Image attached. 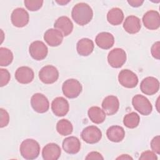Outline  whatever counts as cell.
<instances>
[{
    "label": "cell",
    "instance_id": "6da1fadb",
    "mask_svg": "<svg viewBox=\"0 0 160 160\" xmlns=\"http://www.w3.org/2000/svg\"><path fill=\"white\" fill-rule=\"evenodd\" d=\"M71 16L76 24L80 26H84L91 21L93 16V11L87 3L79 2L72 8Z\"/></svg>",
    "mask_w": 160,
    "mask_h": 160
},
{
    "label": "cell",
    "instance_id": "7a4b0ae2",
    "mask_svg": "<svg viewBox=\"0 0 160 160\" xmlns=\"http://www.w3.org/2000/svg\"><path fill=\"white\" fill-rule=\"evenodd\" d=\"M19 151L23 158L32 160L38 157L40 152V146L36 140L26 139L21 142Z\"/></svg>",
    "mask_w": 160,
    "mask_h": 160
},
{
    "label": "cell",
    "instance_id": "3957f363",
    "mask_svg": "<svg viewBox=\"0 0 160 160\" xmlns=\"http://www.w3.org/2000/svg\"><path fill=\"white\" fill-rule=\"evenodd\" d=\"M82 90L81 84L75 79H69L66 80L62 86V91L64 95L69 98H76L81 94Z\"/></svg>",
    "mask_w": 160,
    "mask_h": 160
},
{
    "label": "cell",
    "instance_id": "277c9868",
    "mask_svg": "<svg viewBox=\"0 0 160 160\" xmlns=\"http://www.w3.org/2000/svg\"><path fill=\"white\" fill-rule=\"evenodd\" d=\"M132 104L135 110L144 116L150 114L152 110V104L149 99L141 94H136L132 98Z\"/></svg>",
    "mask_w": 160,
    "mask_h": 160
},
{
    "label": "cell",
    "instance_id": "5b68a950",
    "mask_svg": "<svg viewBox=\"0 0 160 160\" xmlns=\"http://www.w3.org/2000/svg\"><path fill=\"white\" fill-rule=\"evenodd\" d=\"M126 53L121 48H114L112 49L108 55L109 64L114 68H119L126 61Z\"/></svg>",
    "mask_w": 160,
    "mask_h": 160
},
{
    "label": "cell",
    "instance_id": "8992f818",
    "mask_svg": "<svg viewBox=\"0 0 160 160\" xmlns=\"http://www.w3.org/2000/svg\"><path fill=\"white\" fill-rule=\"evenodd\" d=\"M59 78L58 69L52 65H46L42 67L39 72V78L44 84H52Z\"/></svg>",
    "mask_w": 160,
    "mask_h": 160
},
{
    "label": "cell",
    "instance_id": "52a82bcc",
    "mask_svg": "<svg viewBox=\"0 0 160 160\" xmlns=\"http://www.w3.org/2000/svg\"><path fill=\"white\" fill-rule=\"evenodd\" d=\"M81 136L82 139L88 144L98 142L102 138L101 131L95 126H89L83 129Z\"/></svg>",
    "mask_w": 160,
    "mask_h": 160
},
{
    "label": "cell",
    "instance_id": "ba28073f",
    "mask_svg": "<svg viewBox=\"0 0 160 160\" xmlns=\"http://www.w3.org/2000/svg\"><path fill=\"white\" fill-rule=\"evenodd\" d=\"M29 52L31 56L34 59L41 61L45 59L47 56L48 49L42 41H35L30 44Z\"/></svg>",
    "mask_w": 160,
    "mask_h": 160
},
{
    "label": "cell",
    "instance_id": "9c48e42d",
    "mask_svg": "<svg viewBox=\"0 0 160 160\" xmlns=\"http://www.w3.org/2000/svg\"><path fill=\"white\" fill-rule=\"evenodd\" d=\"M118 81L121 85L127 88H135L138 83L137 75L129 69H122L118 75Z\"/></svg>",
    "mask_w": 160,
    "mask_h": 160
},
{
    "label": "cell",
    "instance_id": "30bf717a",
    "mask_svg": "<svg viewBox=\"0 0 160 160\" xmlns=\"http://www.w3.org/2000/svg\"><path fill=\"white\" fill-rule=\"evenodd\" d=\"M31 104L32 109L38 113L47 112L49 108L48 98L41 93H36L31 98Z\"/></svg>",
    "mask_w": 160,
    "mask_h": 160
},
{
    "label": "cell",
    "instance_id": "8fae6325",
    "mask_svg": "<svg viewBox=\"0 0 160 160\" xmlns=\"http://www.w3.org/2000/svg\"><path fill=\"white\" fill-rule=\"evenodd\" d=\"M12 24L18 28H22L28 24L29 16L26 10L22 8H18L13 10L11 16Z\"/></svg>",
    "mask_w": 160,
    "mask_h": 160
},
{
    "label": "cell",
    "instance_id": "7c38bea8",
    "mask_svg": "<svg viewBox=\"0 0 160 160\" xmlns=\"http://www.w3.org/2000/svg\"><path fill=\"white\" fill-rule=\"evenodd\" d=\"M140 89L142 92L146 95H153L159 89V82L154 77H146L141 81Z\"/></svg>",
    "mask_w": 160,
    "mask_h": 160
},
{
    "label": "cell",
    "instance_id": "4fadbf2b",
    "mask_svg": "<svg viewBox=\"0 0 160 160\" xmlns=\"http://www.w3.org/2000/svg\"><path fill=\"white\" fill-rule=\"evenodd\" d=\"M144 26L148 29L156 30L160 26V16L158 11L150 10L147 11L142 17Z\"/></svg>",
    "mask_w": 160,
    "mask_h": 160
},
{
    "label": "cell",
    "instance_id": "5bb4252c",
    "mask_svg": "<svg viewBox=\"0 0 160 160\" xmlns=\"http://www.w3.org/2000/svg\"><path fill=\"white\" fill-rule=\"evenodd\" d=\"M51 109L54 115L59 117L64 116L69 111V102L63 97H57L52 101Z\"/></svg>",
    "mask_w": 160,
    "mask_h": 160
},
{
    "label": "cell",
    "instance_id": "9a60e30c",
    "mask_svg": "<svg viewBox=\"0 0 160 160\" xmlns=\"http://www.w3.org/2000/svg\"><path fill=\"white\" fill-rule=\"evenodd\" d=\"M101 106L106 114L111 116L118 112L119 108V102L116 96L110 95L103 99Z\"/></svg>",
    "mask_w": 160,
    "mask_h": 160
},
{
    "label": "cell",
    "instance_id": "2e32d148",
    "mask_svg": "<svg viewBox=\"0 0 160 160\" xmlns=\"http://www.w3.org/2000/svg\"><path fill=\"white\" fill-rule=\"evenodd\" d=\"M63 34L56 29H49L44 34V39L46 43L52 47L59 46L63 40Z\"/></svg>",
    "mask_w": 160,
    "mask_h": 160
},
{
    "label": "cell",
    "instance_id": "e0dca14e",
    "mask_svg": "<svg viewBox=\"0 0 160 160\" xmlns=\"http://www.w3.org/2000/svg\"><path fill=\"white\" fill-rule=\"evenodd\" d=\"M34 77L33 70L28 66H21L15 72V78L21 84H28L32 82Z\"/></svg>",
    "mask_w": 160,
    "mask_h": 160
},
{
    "label": "cell",
    "instance_id": "ac0fdd59",
    "mask_svg": "<svg viewBox=\"0 0 160 160\" xmlns=\"http://www.w3.org/2000/svg\"><path fill=\"white\" fill-rule=\"evenodd\" d=\"M61 154L60 147L53 142L47 144L42 150V156L44 160H57L60 157Z\"/></svg>",
    "mask_w": 160,
    "mask_h": 160
},
{
    "label": "cell",
    "instance_id": "d6986e66",
    "mask_svg": "<svg viewBox=\"0 0 160 160\" xmlns=\"http://www.w3.org/2000/svg\"><path fill=\"white\" fill-rule=\"evenodd\" d=\"M55 29L59 30L64 36L70 34L73 30V24L71 19L65 16H61L57 19L54 24Z\"/></svg>",
    "mask_w": 160,
    "mask_h": 160
},
{
    "label": "cell",
    "instance_id": "ffe728a7",
    "mask_svg": "<svg viewBox=\"0 0 160 160\" xmlns=\"http://www.w3.org/2000/svg\"><path fill=\"white\" fill-rule=\"evenodd\" d=\"M95 42L99 48L103 49H109L114 45V38L110 32H101L96 36Z\"/></svg>",
    "mask_w": 160,
    "mask_h": 160
},
{
    "label": "cell",
    "instance_id": "44dd1931",
    "mask_svg": "<svg viewBox=\"0 0 160 160\" xmlns=\"http://www.w3.org/2000/svg\"><path fill=\"white\" fill-rule=\"evenodd\" d=\"M62 146L66 152L71 154H75L80 151L81 142L78 138L75 136H70L63 140Z\"/></svg>",
    "mask_w": 160,
    "mask_h": 160
},
{
    "label": "cell",
    "instance_id": "7402d4cb",
    "mask_svg": "<svg viewBox=\"0 0 160 160\" xmlns=\"http://www.w3.org/2000/svg\"><path fill=\"white\" fill-rule=\"evenodd\" d=\"M141 28V24L139 18L133 15L128 16L123 23V28L129 34H136L138 32Z\"/></svg>",
    "mask_w": 160,
    "mask_h": 160
},
{
    "label": "cell",
    "instance_id": "603a6c76",
    "mask_svg": "<svg viewBox=\"0 0 160 160\" xmlns=\"http://www.w3.org/2000/svg\"><path fill=\"white\" fill-rule=\"evenodd\" d=\"M94 48L93 41L89 38H82L78 41L76 44L77 52L82 56L90 55L92 52Z\"/></svg>",
    "mask_w": 160,
    "mask_h": 160
},
{
    "label": "cell",
    "instance_id": "cb8c5ba5",
    "mask_svg": "<svg viewBox=\"0 0 160 160\" xmlns=\"http://www.w3.org/2000/svg\"><path fill=\"white\" fill-rule=\"evenodd\" d=\"M106 136L109 140L114 142L121 141L125 136V131L120 126H112L106 131Z\"/></svg>",
    "mask_w": 160,
    "mask_h": 160
},
{
    "label": "cell",
    "instance_id": "d4e9b609",
    "mask_svg": "<svg viewBox=\"0 0 160 160\" xmlns=\"http://www.w3.org/2000/svg\"><path fill=\"white\" fill-rule=\"evenodd\" d=\"M88 114L90 120L95 124H101L106 119V113L98 106L91 107L88 109Z\"/></svg>",
    "mask_w": 160,
    "mask_h": 160
},
{
    "label": "cell",
    "instance_id": "484cf974",
    "mask_svg": "<svg viewBox=\"0 0 160 160\" xmlns=\"http://www.w3.org/2000/svg\"><path fill=\"white\" fill-rule=\"evenodd\" d=\"M124 19V13L118 8H113L107 14V20L112 25L117 26L122 23Z\"/></svg>",
    "mask_w": 160,
    "mask_h": 160
},
{
    "label": "cell",
    "instance_id": "4316f807",
    "mask_svg": "<svg viewBox=\"0 0 160 160\" xmlns=\"http://www.w3.org/2000/svg\"><path fill=\"white\" fill-rule=\"evenodd\" d=\"M56 130L60 135L68 136L72 132L73 126L69 121L62 119L57 122Z\"/></svg>",
    "mask_w": 160,
    "mask_h": 160
},
{
    "label": "cell",
    "instance_id": "83f0119b",
    "mask_svg": "<svg viewBox=\"0 0 160 160\" xmlns=\"http://www.w3.org/2000/svg\"><path fill=\"white\" fill-rule=\"evenodd\" d=\"M140 117L135 112H131L126 114L123 119V124L126 127L130 129L136 128L139 123Z\"/></svg>",
    "mask_w": 160,
    "mask_h": 160
},
{
    "label": "cell",
    "instance_id": "f1b7e54d",
    "mask_svg": "<svg viewBox=\"0 0 160 160\" xmlns=\"http://www.w3.org/2000/svg\"><path fill=\"white\" fill-rule=\"evenodd\" d=\"M13 60V54L6 48H0V66H8Z\"/></svg>",
    "mask_w": 160,
    "mask_h": 160
},
{
    "label": "cell",
    "instance_id": "f546056e",
    "mask_svg": "<svg viewBox=\"0 0 160 160\" xmlns=\"http://www.w3.org/2000/svg\"><path fill=\"white\" fill-rule=\"evenodd\" d=\"M26 8L31 11H36L39 10L42 6L43 1L40 0H26L24 1Z\"/></svg>",
    "mask_w": 160,
    "mask_h": 160
},
{
    "label": "cell",
    "instance_id": "4dcf8cb0",
    "mask_svg": "<svg viewBox=\"0 0 160 160\" xmlns=\"http://www.w3.org/2000/svg\"><path fill=\"white\" fill-rule=\"evenodd\" d=\"M11 76L9 71L6 69H0V86L2 87L8 84Z\"/></svg>",
    "mask_w": 160,
    "mask_h": 160
},
{
    "label": "cell",
    "instance_id": "1f68e13d",
    "mask_svg": "<svg viewBox=\"0 0 160 160\" xmlns=\"http://www.w3.org/2000/svg\"><path fill=\"white\" fill-rule=\"evenodd\" d=\"M0 114H1L0 127L4 128L6 126L9 122V113L7 112V111H6L2 108L0 109Z\"/></svg>",
    "mask_w": 160,
    "mask_h": 160
},
{
    "label": "cell",
    "instance_id": "d6a6232c",
    "mask_svg": "<svg viewBox=\"0 0 160 160\" xmlns=\"http://www.w3.org/2000/svg\"><path fill=\"white\" fill-rule=\"evenodd\" d=\"M151 148L153 152L159 154H160V137L156 136L151 141Z\"/></svg>",
    "mask_w": 160,
    "mask_h": 160
},
{
    "label": "cell",
    "instance_id": "836d02e7",
    "mask_svg": "<svg viewBox=\"0 0 160 160\" xmlns=\"http://www.w3.org/2000/svg\"><path fill=\"white\" fill-rule=\"evenodd\" d=\"M141 160H157L158 157L154 152L151 151H146L141 153V156L139 157Z\"/></svg>",
    "mask_w": 160,
    "mask_h": 160
},
{
    "label": "cell",
    "instance_id": "e575fe53",
    "mask_svg": "<svg viewBox=\"0 0 160 160\" xmlns=\"http://www.w3.org/2000/svg\"><path fill=\"white\" fill-rule=\"evenodd\" d=\"M159 48H160L159 41H157L153 44L151 49V52L152 56L157 59H159V56H160Z\"/></svg>",
    "mask_w": 160,
    "mask_h": 160
},
{
    "label": "cell",
    "instance_id": "d590c367",
    "mask_svg": "<svg viewBox=\"0 0 160 160\" xmlns=\"http://www.w3.org/2000/svg\"><path fill=\"white\" fill-rule=\"evenodd\" d=\"M86 159H104L102 155L96 151H92L89 152L85 158Z\"/></svg>",
    "mask_w": 160,
    "mask_h": 160
},
{
    "label": "cell",
    "instance_id": "8d00e7d4",
    "mask_svg": "<svg viewBox=\"0 0 160 160\" xmlns=\"http://www.w3.org/2000/svg\"><path fill=\"white\" fill-rule=\"evenodd\" d=\"M128 2L132 7L137 8L139 6H141L142 3L144 2V1H140V0H130L128 1Z\"/></svg>",
    "mask_w": 160,
    "mask_h": 160
},
{
    "label": "cell",
    "instance_id": "74e56055",
    "mask_svg": "<svg viewBox=\"0 0 160 160\" xmlns=\"http://www.w3.org/2000/svg\"><path fill=\"white\" fill-rule=\"evenodd\" d=\"M116 159H132V158L128 154H122L121 156L117 158Z\"/></svg>",
    "mask_w": 160,
    "mask_h": 160
},
{
    "label": "cell",
    "instance_id": "f35d334b",
    "mask_svg": "<svg viewBox=\"0 0 160 160\" xmlns=\"http://www.w3.org/2000/svg\"><path fill=\"white\" fill-rule=\"evenodd\" d=\"M69 2V1H56V2H58V4H61V5H65L66 4L68 3Z\"/></svg>",
    "mask_w": 160,
    "mask_h": 160
}]
</instances>
